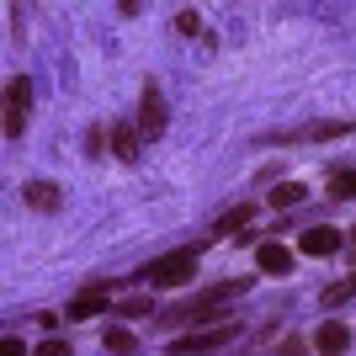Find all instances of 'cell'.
I'll return each instance as SVG.
<instances>
[{
    "label": "cell",
    "instance_id": "8992f818",
    "mask_svg": "<svg viewBox=\"0 0 356 356\" xmlns=\"http://www.w3.org/2000/svg\"><path fill=\"white\" fill-rule=\"evenodd\" d=\"M138 134H144V138H160V134H165V106H160V90H154V86L144 90V112H138Z\"/></svg>",
    "mask_w": 356,
    "mask_h": 356
},
{
    "label": "cell",
    "instance_id": "e0dca14e",
    "mask_svg": "<svg viewBox=\"0 0 356 356\" xmlns=\"http://www.w3.org/2000/svg\"><path fill=\"white\" fill-rule=\"evenodd\" d=\"M38 356H74V351H70V341H43Z\"/></svg>",
    "mask_w": 356,
    "mask_h": 356
},
{
    "label": "cell",
    "instance_id": "5bb4252c",
    "mask_svg": "<svg viewBox=\"0 0 356 356\" xmlns=\"http://www.w3.org/2000/svg\"><path fill=\"white\" fill-rule=\"evenodd\" d=\"M330 197H356V170H335L330 176Z\"/></svg>",
    "mask_w": 356,
    "mask_h": 356
},
{
    "label": "cell",
    "instance_id": "ffe728a7",
    "mask_svg": "<svg viewBox=\"0 0 356 356\" xmlns=\"http://www.w3.org/2000/svg\"><path fill=\"white\" fill-rule=\"evenodd\" d=\"M144 309H149V298H128V303H122V314H128V319H138Z\"/></svg>",
    "mask_w": 356,
    "mask_h": 356
},
{
    "label": "cell",
    "instance_id": "44dd1931",
    "mask_svg": "<svg viewBox=\"0 0 356 356\" xmlns=\"http://www.w3.org/2000/svg\"><path fill=\"white\" fill-rule=\"evenodd\" d=\"M351 287H356V271H351Z\"/></svg>",
    "mask_w": 356,
    "mask_h": 356
},
{
    "label": "cell",
    "instance_id": "30bf717a",
    "mask_svg": "<svg viewBox=\"0 0 356 356\" xmlns=\"http://www.w3.org/2000/svg\"><path fill=\"white\" fill-rule=\"evenodd\" d=\"M138 128H128V122H118V128H112V154H118V160H138Z\"/></svg>",
    "mask_w": 356,
    "mask_h": 356
},
{
    "label": "cell",
    "instance_id": "ac0fdd59",
    "mask_svg": "<svg viewBox=\"0 0 356 356\" xmlns=\"http://www.w3.org/2000/svg\"><path fill=\"white\" fill-rule=\"evenodd\" d=\"M176 27H181V32H186V38H192V32H197V27H202V16H197V11H181V16H176Z\"/></svg>",
    "mask_w": 356,
    "mask_h": 356
},
{
    "label": "cell",
    "instance_id": "5b68a950",
    "mask_svg": "<svg viewBox=\"0 0 356 356\" xmlns=\"http://www.w3.org/2000/svg\"><path fill=\"white\" fill-rule=\"evenodd\" d=\"M341 245H346V239L335 234L330 223H314V229H303V239H298V250H303V255H335Z\"/></svg>",
    "mask_w": 356,
    "mask_h": 356
},
{
    "label": "cell",
    "instance_id": "6da1fadb",
    "mask_svg": "<svg viewBox=\"0 0 356 356\" xmlns=\"http://www.w3.org/2000/svg\"><path fill=\"white\" fill-rule=\"evenodd\" d=\"M197 266H202V250H170V255H160V261H149V266H144V282L181 287V282H192V277H197Z\"/></svg>",
    "mask_w": 356,
    "mask_h": 356
},
{
    "label": "cell",
    "instance_id": "8fae6325",
    "mask_svg": "<svg viewBox=\"0 0 356 356\" xmlns=\"http://www.w3.org/2000/svg\"><path fill=\"white\" fill-rule=\"evenodd\" d=\"M27 202H32V208H59V186H48V181H32V186H27Z\"/></svg>",
    "mask_w": 356,
    "mask_h": 356
},
{
    "label": "cell",
    "instance_id": "277c9868",
    "mask_svg": "<svg viewBox=\"0 0 356 356\" xmlns=\"http://www.w3.org/2000/svg\"><path fill=\"white\" fill-rule=\"evenodd\" d=\"M27 102H32V86L27 80H11L6 86V134H22V122H27Z\"/></svg>",
    "mask_w": 356,
    "mask_h": 356
},
{
    "label": "cell",
    "instance_id": "3957f363",
    "mask_svg": "<svg viewBox=\"0 0 356 356\" xmlns=\"http://www.w3.org/2000/svg\"><path fill=\"white\" fill-rule=\"evenodd\" d=\"M239 293H250V282L239 277V282H223V287H208L202 298H192V309L181 314V319H202V314H213L218 303H229V298H239Z\"/></svg>",
    "mask_w": 356,
    "mask_h": 356
},
{
    "label": "cell",
    "instance_id": "4fadbf2b",
    "mask_svg": "<svg viewBox=\"0 0 356 356\" xmlns=\"http://www.w3.org/2000/svg\"><path fill=\"white\" fill-rule=\"evenodd\" d=\"M266 202H271V208H293V202H303V186H298V181H287V186H277Z\"/></svg>",
    "mask_w": 356,
    "mask_h": 356
},
{
    "label": "cell",
    "instance_id": "7a4b0ae2",
    "mask_svg": "<svg viewBox=\"0 0 356 356\" xmlns=\"http://www.w3.org/2000/svg\"><path fill=\"white\" fill-rule=\"evenodd\" d=\"M234 335H239V325H234V319H223V325H213V330H192V335L170 341V351H176V356H208V351H218V346H229Z\"/></svg>",
    "mask_w": 356,
    "mask_h": 356
},
{
    "label": "cell",
    "instance_id": "2e32d148",
    "mask_svg": "<svg viewBox=\"0 0 356 356\" xmlns=\"http://www.w3.org/2000/svg\"><path fill=\"white\" fill-rule=\"evenodd\" d=\"M356 287H351V277H346V282H335V287H325V303L330 309H335V303H346V298H351Z\"/></svg>",
    "mask_w": 356,
    "mask_h": 356
},
{
    "label": "cell",
    "instance_id": "ba28073f",
    "mask_svg": "<svg viewBox=\"0 0 356 356\" xmlns=\"http://www.w3.org/2000/svg\"><path fill=\"white\" fill-rule=\"evenodd\" d=\"M106 303H112L106 287H86V293L70 303V319H96V314H106Z\"/></svg>",
    "mask_w": 356,
    "mask_h": 356
},
{
    "label": "cell",
    "instance_id": "9c48e42d",
    "mask_svg": "<svg viewBox=\"0 0 356 356\" xmlns=\"http://www.w3.org/2000/svg\"><path fill=\"white\" fill-rule=\"evenodd\" d=\"M255 266L287 277V271H293V250H287V245H261V250H255Z\"/></svg>",
    "mask_w": 356,
    "mask_h": 356
},
{
    "label": "cell",
    "instance_id": "7c38bea8",
    "mask_svg": "<svg viewBox=\"0 0 356 356\" xmlns=\"http://www.w3.org/2000/svg\"><path fill=\"white\" fill-rule=\"evenodd\" d=\"M106 351H118V356L138 351V341H134V330H122V325H112V330H106Z\"/></svg>",
    "mask_w": 356,
    "mask_h": 356
},
{
    "label": "cell",
    "instance_id": "9a60e30c",
    "mask_svg": "<svg viewBox=\"0 0 356 356\" xmlns=\"http://www.w3.org/2000/svg\"><path fill=\"white\" fill-rule=\"evenodd\" d=\"M245 218H250V208H234V213H223V218H218V234H234V229H239Z\"/></svg>",
    "mask_w": 356,
    "mask_h": 356
},
{
    "label": "cell",
    "instance_id": "d6986e66",
    "mask_svg": "<svg viewBox=\"0 0 356 356\" xmlns=\"http://www.w3.org/2000/svg\"><path fill=\"white\" fill-rule=\"evenodd\" d=\"M0 356H27V346L16 341V335H6V341H0Z\"/></svg>",
    "mask_w": 356,
    "mask_h": 356
},
{
    "label": "cell",
    "instance_id": "52a82bcc",
    "mask_svg": "<svg viewBox=\"0 0 356 356\" xmlns=\"http://www.w3.org/2000/svg\"><path fill=\"white\" fill-rule=\"evenodd\" d=\"M314 346H319L325 356H341L346 346H351V325H341V319H325V325H319V335H314Z\"/></svg>",
    "mask_w": 356,
    "mask_h": 356
}]
</instances>
